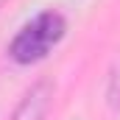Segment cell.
Segmentation results:
<instances>
[{
    "label": "cell",
    "mask_w": 120,
    "mask_h": 120,
    "mask_svg": "<svg viewBox=\"0 0 120 120\" xmlns=\"http://www.w3.org/2000/svg\"><path fill=\"white\" fill-rule=\"evenodd\" d=\"M64 31H67V20L59 11H42L14 34L8 45V56L17 64H36L61 42Z\"/></svg>",
    "instance_id": "6da1fadb"
},
{
    "label": "cell",
    "mask_w": 120,
    "mask_h": 120,
    "mask_svg": "<svg viewBox=\"0 0 120 120\" xmlns=\"http://www.w3.org/2000/svg\"><path fill=\"white\" fill-rule=\"evenodd\" d=\"M53 103V84L50 81H36L22 101L14 106V112L8 115V120H45Z\"/></svg>",
    "instance_id": "7a4b0ae2"
}]
</instances>
